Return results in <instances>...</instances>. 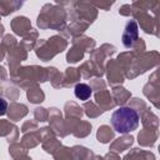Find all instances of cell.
<instances>
[{"mask_svg": "<svg viewBox=\"0 0 160 160\" xmlns=\"http://www.w3.org/2000/svg\"><path fill=\"white\" fill-rule=\"evenodd\" d=\"M111 125L120 134H128L135 130L139 125L138 112L128 106L116 109L111 115Z\"/></svg>", "mask_w": 160, "mask_h": 160, "instance_id": "6da1fadb", "label": "cell"}, {"mask_svg": "<svg viewBox=\"0 0 160 160\" xmlns=\"http://www.w3.org/2000/svg\"><path fill=\"white\" fill-rule=\"evenodd\" d=\"M138 35H139V29H138V24L134 20H130L126 22L124 32H122V44L125 48H131L135 41L138 40Z\"/></svg>", "mask_w": 160, "mask_h": 160, "instance_id": "7a4b0ae2", "label": "cell"}, {"mask_svg": "<svg viewBox=\"0 0 160 160\" xmlns=\"http://www.w3.org/2000/svg\"><path fill=\"white\" fill-rule=\"evenodd\" d=\"M91 88L88 85V84H78L74 89V94L78 99L80 100H88L90 96H91Z\"/></svg>", "mask_w": 160, "mask_h": 160, "instance_id": "3957f363", "label": "cell"}, {"mask_svg": "<svg viewBox=\"0 0 160 160\" xmlns=\"http://www.w3.org/2000/svg\"><path fill=\"white\" fill-rule=\"evenodd\" d=\"M6 110H8V102L2 98H0V116L1 115H5L6 114Z\"/></svg>", "mask_w": 160, "mask_h": 160, "instance_id": "277c9868", "label": "cell"}]
</instances>
